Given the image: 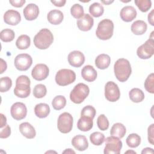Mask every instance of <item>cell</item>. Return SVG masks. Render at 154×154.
I'll use <instances>...</instances> for the list:
<instances>
[{
	"instance_id": "6da1fadb",
	"label": "cell",
	"mask_w": 154,
	"mask_h": 154,
	"mask_svg": "<svg viewBox=\"0 0 154 154\" xmlns=\"http://www.w3.org/2000/svg\"><path fill=\"white\" fill-rule=\"evenodd\" d=\"M114 72L116 78L120 82H125L129 78L131 66L129 61L125 58L118 59L114 66Z\"/></svg>"
},
{
	"instance_id": "7a4b0ae2",
	"label": "cell",
	"mask_w": 154,
	"mask_h": 154,
	"mask_svg": "<svg viewBox=\"0 0 154 154\" xmlns=\"http://www.w3.org/2000/svg\"><path fill=\"white\" fill-rule=\"evenodd\" d=\"M33 41L35 46L38 49H46L53 43L54 36L49 29L43 28L34 36Z\"/></svg>"
},
{
	"instance_id": "3957f363",
	"label": "cell",
	"mask_w": 154,
	"mask_h": 154,
	"mask_svg": "<svg viewBox=\"0 0 154 154\" xmlns=\"http://www.w3.org/2000/svg\"><path fill=\"white\" fill-rule=\"evenodd\" d=\"M31 81L26 75L19 76L16 81V87L14 89V94L20 98H26L31 93Z\"/></svg>"
},
{
	"instance_id": "277c9868",
	"label": "cell",
	"mask_w": 154,
	"mask_h": 154,
	"mask_svg": "<svg viewBox=\"0 0 154 154\" xmlns=\"http://www.w3.org/2000/svg\"><path fill=\"white\" fill-rule=\"evenodd\" d=\"M114 31V23L112 20L105 19L101 20L97 25L96 35L98 38L106 40L111 38Z\"/></svg>"
},
{
	"instance_id": "5b68a950",
	"label": "cell",
	"mask_w": 154,
	"mask_h": 154,
	"mask_svg": "<svg viewBox=\"0 0 154 154\" xmlns=\"http://www.w3.org/2000/svg\"><path fill=\"white\" fill-rule=\"evenodd\" d=\"M90 89L88 85L84 83L76 84L70 93V99L75 103H82L88 96Z\"/></svg>"
},
{
	"instance_id": "8992f818",
	"label": "cell",
	"mask_w": 154,
	"mask_h": 154,
	"mask_svg": "<svg viewBox=\"0 0 154 154\" xmlns=\"http://www.w3.org/2000/svg\"><path fill=\"white\" fill-rule=\"evenodd\" d=\"M76 79V74L72 70L63 69L57 72L55 80L60 86H66L73 83Z\"/></svg>"
},
{
	"instance_id": "52a82bcc",
	"label": "cell",
	"mask_w": 154,
	"mask_h": 154,
	"mask_svg": "<svg viewBox=\"0 0 154 154\" xmlns=\"http://www.w3.org/2000/svg\"><path fill=\"white\" fill-rule=\"evenodd\" d=\"M73 127L72 116L67 112L61 114L57 121V128L60 132L67 134L71 131Z\"/></svg>"
},
{
	"instance_id": "ba28073f",
	"label": "cell",
	"mask_w": 154,
	"mask_h": 154,
	"mask_svg": "<svg viewBox=\"0 0 154 154\" xmlns=\"http://www.w3.org/2000/svg\"><path fill=\"white\" fill-rule=\"evenodd\" d=\"M122 147V141L116 137L110 136L105 140V146L103 153L105 154H119Z\"/></svg>"
},
{
	"instance_id": "9c48e42d",
	"label": "cell",
	"mask_w": 154,
	"mask_h": 154,
	"mask_svg": "<svg viewBox=\"0 0 154 154\" xmlns=\"http://www.w3.org/2000/svg\"><path fill=\"white\" fill-rule=\"evenodd\" d=\"M154 54L153 38H149L144 43L139 46L137 51L138 57L143 60L150 58Z\"/></svg>"
},
{
	"instance_id": "30bf717a",
	"label": "cell",
	"mask_w": 154,
	"mask_h": 154,
	"mask_svg": "<svg viewBox=\"0 0 154 154\" xmlns=\"http://www.w3.org/2000/svg\"><path fill=\"white\" fill-rule=\"evenodd\" d=\"M105 96L109 102L118 100L120 96V91L118 85L112 81H108L105 86Z\"/></svg>"
},
{
	"instance_id": "8fae6325",
	"label": "cell",
	"mask_w": 154,
	"mask_h": 154,
	"mask_svg": "<svg viewBox=\"0 0 154 154\" xmlns=\"http://www.w3.org/2000/svg\"><path fill=\"white\" fill-rule=\"evenodd\" d=\"M15 67L20 71L27 70L32 65V59L31 55L27 54L17 55L14 59Z\"/></svg>"
},
{
	"instance_id": "7c38bea8",
	"label": "cell",
	"mask_w": 154,
	"mask_h": 154,
	"mask_svg": "<svg viewBox=\"0 0 154 154\" xmlns=\"http://www.w3.org/2000/svg\"><path fill=\"white\" fill-rule=\"evenodd\" d=\"M10 113L12 117L16 120H20L24 119L27 114V108L22 102H16L13 103L10 109Z\"/></svg>"
},
{
	"instance_id": "4fadbf2b",
	"label": "cell",
	"mask_w": 154,
	"mask_h": 154,
	"mask_svg": "<svg viewBox=\"0 0 154 154\" xmlns=\"http://www.w3.org/2000/svg\"><path fill=\"white\" fill-rule=\"evenodd\" d=\"M49 69L45 64H37L32 69L31 75L32 78L37 81H42L45 79L49 75Z\"/></svg>"
},
{
	"instance_id": "5bb4252c",
	"label": "cell",
	"mask_w": 154,
	"mask_h": 154,
	"mask_svg": "<svg viewBox=\"0 0 154 154\" xmlns=\"http://www.w3.org/2000/svg\"><path fill=\"white\" fill-rule=\"evenodd\" d=\"M68 62L73 67H79L85 61V57L83 53L79 51H73L68 55Z\"/></svg>"
},
{
	"instance_id": "9a60e30c",
	"label": "cell",
	"mask_w": 154,
	"mask_h": 154,
	"mask_svg": "<svg viewBox=\"0 0 154 154\" xmlns=\"http://www.w3.org/2000/svg\"><path fill=\"white\" fill-rule=\"evenodd\" d=\"M4 20L8 25H16L20 22L21 16L17 11L8 10L4 14Z\"/></svg>"
},
{
	"instance_id": "2e32d148",
	"label": "cell",
	"mask_w": 154,
	"mask_h": 154,
	"mask_svg": "<svg viewBox=\"0 0 154 154\" xmlns=\"http://www.w3.org/2000/svg\"><path fill=\"white\" fill-rule=\"evenodd\" d=\"M78 28L82 31H87L91 29L94 24L93 18L88 14L84 15L77 20Z\"/></svg>"
},
{
	"instance_id": "e0dca14e",
	"label": "cell",
	"mask_w": 154,
	"mask_h": 154,
	"mask_svg": "<svg viewBox=\"0 0 154 154\" xmlns=\"http://www.w3.org/2000/svg\"><path fill=\"white\" fill-rule=\"evenodd\" d=\"M23 13L26 20H33L38 17L39 14V8L35 4H29L24 8Z\"/></svg>"
},
{
	"instance_id": "ac0fdd59",
	"label": "cell",
	"mask_w": 154,
	"mask_h": 154,
	"mask_svg": "<svg viewBox=\"0 0 154 154\" xmlns=\"http://www.w3.org/2000/svg\"><path fill=\"white\" fill-rule=\"evenodd\" d=\"M137 14L136 10L134 7L130 5H127L122 8L120 13L121 19L126 22H129L133 20L136 17Z\"/></svg>"
},
{
	"instance_id": "d6986e66",
	"label": "cell",
	"mask_w": 154,
	"mask_h": 154,
	"mask_svg": "<svg viewBox=\"0 0 154 154\" xmlns=\"http://www.w3.org/2000/svg\"><path fill=\"white\" fill-rule=\"evenodd\" d=\"M72 146L79 151H84L88 147V143L85 136L77 135L72 140Z\"/></svg>"
},
{
	"instance_id": "ffe728a7",
	"label": "cell",
	"mask_w": 154,
	"mask_h": 154,
	"mask_svg": "<svg viewBox=\"0 0 154 154\" xmlns=\"http://www.w3.org/2000/svg\"><path fill=\"white\" fill-rule=\"evenodd\" d=\"M81 75L83 79L87 82H93L96 79L97 73L92 66L86 65L82 69Z\"/></svg>"
},
{
	"instance_id": "44dd1931",
	"label": "cell",
	"mask_w": 154,
	"mask_h": 154,
	"mask_svg": "<svg viewBox=\"0 0 154 154\" xmlns=\"http://www.w3.org/2000/svg\"><path fill=\"white\" fill-rule=\"evenodd\" d=\"M19 131L22 135L28 139L34 138L36 135L34 128L28 122H23L21 123L19 125Z\"/></svg>"
},
{
	"instance_id": "7402d4cb",
	"label": "cell",
	"mask_w": 154,
	"mask_h": 154,
	"mask_svg": "<svg viewBox=\"0 0 154 154\" xmlns=\"http://www.w3.org/2000/svg\"><path fill=\"white\" fill-rule=\"evenodd\" d=\"M64 18L63 13L59 10H52L50 11L47 15V19L48 22L52 25L60 24Z\"/></svg>"
},
{
	"instance_id": "603a6c76",
	"label": "cell",
	"mask_w": 154,
	"mask_h": 154,
	"mask_svg": "<svg viewBox=\"0 0 154 154\" xmlns=\"http://www.w3.org/2000/svg\"><path fill=\"white\" fill-rule=\"evenodd\" d=\"M93 119L85 116H81L77 123L78 129L84 132L90 131L93 128Z\"/></svg>"
},
{
	"instance_id": "cb8c5ba5",
	"label": "cell",
	"mask_w": 154,
	"mask_h": 154,
	"mask_svg": "<svg viewBox=\"0 0 154 154\" xmlns=\"http://www.w3.org/2000/svg\"><path fill=\"white\" fill-rule=\"evenodd\" d=\"M147 28L146 23L141 20H138L134 22L131 25V31L135 35H142L144 34Z\"/></svg>"
},
{
	"instance_id": "d4e9b609",
	"label": "cell",
	"mask_w": 154,
	"mask_h": 154,
	"mask_svg": "<svg viewBox=\"0 0 154 154\" xmlns=\"http://www.w3.org/2000/svg\"><path fill=\"white\" fill-rule=\"evenodd\" d=\"M111 58L110 57L105 54L99 55L95 59V65L99 69H105L110 64Z\"/></svg>"
},
{
	"instance_id": "484cf974",
	"label": "cell",
	"mask_w": 154,
	"mask_h": 154,
	"mask_svg": "<svg viewBox=\"0 0 154 154\" xmlns=\"http://www.w3.org/2000/svg\"><path fill=\"white\" fill-rule=\"evenodd\" d=\"M34 112L35 116L38 118H45L50 112L49 106L45 103L37 104L34 108Z\"/></svg>"
},
{
	"instance_id": "4316f807",
	"label": "cell",
	"mask_w": 154,
	"mask_h": 154,
	"mask_svg": "<svg viewBox=\"0 0 154 154\" xmlns=\"http://www.w3.org/2000/svg\"><path fill=\"white\" fill-rule=\"evenodd\" d=\"M126 132L125 126L120 123H114L110 131V135L118 137L119 138H122Z\"/></svg>"
},
{
	"instance_id": "83f0119b",
	"label": "cell",
	"mask_w": 154,
	"mask_h": 154,
	"mask_svg": "<svg viewBox=\"0 0 154 154\" xmlns=\"http://www.w3.org/2000/svg\"><path fill=\"white\" fill-rule=\"evenodd\" d=\"M130 99L135 103L142 102L144 99V94L143 91L138 88H134L131 90L129 93Z\"/></svg>"
},
{
	"instance_id": "f1b7e54d",
	"label": "cell",
	"mask_w": 154,
	"mask_h": 154,
	"mask_svg": "<svg viewBox=\"0 0 154 154\" xmlns=\"http://www.w3.org/2000/svg\"><path fill=\"white\" fill-rule=\"evenodd\" d=\"M31 43V40L28 35L26 34H23L20 35L16 42V45L17 48L19 49H26L28 48L30 46Z\"/></svg>"
},
{
	"instance_id": "f546056e",
	"label": "cell",
	"mask_w": 154,
	"mask_h": 154,
	"mask_svg": "<svg viewBox=\"0 0 154 154\" xmlns=\"http://www.w3.org/2000/svg\"><path fill=\"white\" fill-rule=\"evenodd\" d=\"M89 12L93 17H98L103 14L104 8L102 5H101L100 3L94 2L90 5Z\"/></svg>"
},
{
	"instance_id": "4dcf8cb0",
	"label": "cell",
	"mask_w": 154,
	"mask_h": 154,
	"mask_svg": "<svg viewBox=\"0 0 154 154\" xmlns=\"http://www.w3.org/2000/svg\"><path fill=\"white\" fill-rule=\"evenodd\" d=\"M127 145L131 148L138 147L141 143V137L137 134H131L126 138Z\"/></svg>"
},
{
	"instance_id": "1f68e13d",
	"label": "cell",
	"mask_w": 154,
	"mask_h": 154,
	"mask_svg": "<svg viewBox=\"0 0 154 154\" xmlns=\"http://www.w3.org/2000/svg\"><path fill=\"white\" fill-rule=\"evenodd\" d=\"M66 104V99L64 96L59 95L55 96L52 101V105L54 109L55 110H60L63 109Z\"/></svg>"
},
{
	"instance_id": "d6a6232c",
	"label": "cell",
	"mask_w": 154,
	"mask_h": 154,
	"mask_svg": "<svg viewBox=\"0 0 154 154\" xmlns=\"http://www.w3.org/2000/svg\"><path fill=\"white\" fill-rule=\"evenodd\" d=\"M91 143L95 146H100L105 141V135L100 132H94L90 136Z\"/></svg>"
},
{
	"instance_id": "836d02e7",
	"label": "cell",
	"mask_w": 154,
	"mask_h": 154,
	"mask_svg": "<svg viewBox=\"0 0 154 154\" xmlns=\"http://www.w3.org/2000/svg\"><path fill=\"white\" fill-rule=\"evenodd\" d=\"M14 32L9 28H6L2 30L0 32L1 40L4 42H10L14 38Z\"/></svg>"
},
{
	"instance_id": "e575fe53",
	"label": "cell",
	"mask_w": 154,
	"mask_h": 154,
	"mask_svg": "<svg viewBox=\"0 0 154 154\" xmlns=\"http://www.w3.org/2000/svg\"><path fill=\"white\" fill-rule=\"evenodd\" d=\"M70 13L76 19H80L84 15L83 7L79 4H75L70 8Z\"/></svg>"
},
{
	"instance_id": "d590c367",
	"label": "cell",
	"mask_w": 154,
	"mask_h": 154,
	"mask_svg": "<svg viewBox=\"0 0 154 154\" xmlns=\"http://www.w3.org/2000/svg\"><path fill=\"white\" fill-rule=\"evenodd\" d=\"M47 93V89L45 85L39 84L36 85L33 89V95L36 98H42L45 97Z\"/></svg>"
},
{
	"instance_id": "8d00e7d4",
	"label": "cell",
	"mask_w": 154,
	"mask_h": 154,
	"mask_svg": "<svg viewBox=\"0 0 154 154\" xmlns=\"http://www.w3.org/2000/svg\"><path fill=\"white\" fill-rule=\"evenodd\" d=\"M12 85L11 79L8 77L5 76L0 79V91L2 93L8 91Z\"/></svg>"
},
{
	"instance_id": "74e56055",
	"label": "cell",
	"mask_w": 154,
	"mask_h": 154,
	"mask_svg": "<svg viewBox=\"0 0 154 154\" xmlns=\"http://www.w3.org/2000/svg\"><path fill=\"white\" fill-rule=\"evenodd\" d=\"M135 4L142 12H147L152 6V2L150 0H135Z\"/></svg>"
},
{
	"instance_id": "f35d334b",
	"label": "cell",
	"mask_w": 154,
	"mask_h": 154,
	"mask_svg": "<svg viewBox=\"0 0 154 154\" xmlns=\"http://www.w3.org/2000/svg\"><path fill=\"white\" fill-rule=\"evenodd\" d=\"M97 125L101 131H106L109 128V121L104 114H100L97 117Z\"/></svg>"
},
{
	"instance_id": "ab89813d",
	"label": "cell",
	"mask_w": 154,
	"mask_h": 154,
	"mask_svg": "<svg viewBox=\"0 0 154 154\" xmlns=\"http://www.w3.org/2000/svg\"><path fill=\"white\" fill-rule=\"evenodd\" d=\"M154 74L150 73L144 82V87L146 90L152 94L154 93Z\"/></svg>"
},
{
	"instance_id": "60d3db41",
	"label": "cell",
	"mask_w": 154,
	"mask_h": 154,
	"mask_svg": "<svg viewBox=\"0 0 154 154\" xmlns=\"http://www.w3.org/2000/svg\"><path fill=\"white\" fill-rule=\"evenodd\" d=\"M96 112V109L93 106L91 105H87L82 108L81 112V116L88 117L93 119L95 117Z\"/></svg>"
},
{
	"instance_id": "b9f144b4",
	"label": "cell",
	"mask_w": 154,
	"mask_h": 154,
	"mask_svg": "<svg viewBox=\"0 0 154 154\" xmlns=\"http://www.w3.org/2000/svg\"><path fill=\"white\" fill-rule=\"evenodd\" d=\"M11 134V128L8 125H6L4 127L1 128L0 137L1 138H8Z\"/></svg>"
},
{
	"instance_id": "7bdbcfd3",
	"label": "cell",
	"mask_w": 154,
	"mask_h": 154,
	"mask_svg": "<svg viewBox=\"0 0 154 154\" xmlns=\"http://www.w3.org/2000/svg\"><path fill=\"white\" fill-rule=\"evenodd\" d=\"M153 130H154V124H152L147 130L148 133V141L152 144H154V138H153Z\"/></svg>"
},
{
	"instance_id": "ee69618b",
	"label": "cell",
	"mask_w": 154,
	"mask_h": 154,
	"mask_svg": "<svg viewBox=\"0 0 154 154\" xmlns=\"http://www.w3.org/2000/svg\"><path fill=\"white\" fill-rule=\"evenodd\" d=\"M10 3L15 7H21L25 3V0H10Z\"/></svg>"
},
{
	"instance_id": "f6af8a7d",
	"label": "cell",
	"mask_w": 154,
	"mask_h": 154,
	"mask_svg": "<svg viewBox=\"0 0 154 154\" xmlns=\"http://www.w3.org/2000/svg\"><path fill=\"white\" fill-rule=\"evenodd\" d=\"M55 6L56 7H63L65 5L66 1V0H58V1H51Z\"/></svg>"
},
{
	"instance_id": "bcb514c9",
	"label": "cell",
	"mask_w": 154,
	"mask_h": 154,
	"mask_svg": "<svg viewBox=\"0 0 154 154\" xmlns=\"http://www.w3.org/2000/svg\"><path fill=\"white\" fill-rule=\"evenodd\" d=\"M7 66L6 62L2 58H1V72L0 73L2 74L6 69H7Z\"/></svg>"
},
{
	"instance_id": "7dc6e473",
	"label": "cell",
	"mask_w": 154,
	"mask_h": 154,
	"mask_svg": "<svg viewBox=\"0 0 154 154\" xmlns=\"http://www.w3.org/2000/svg\"><path fill=\"white\" fill-rule=\"evenodd\" d=\"M153 12H154V10H152L150 13L148 14V21L150 23V24L152 26L154 25V22H153Z\"/></svg>"
},
{
	"instance_id": "c3c4849f",
	"label": "cell",
	"mask_w": 154,
	"mask_h": 154,
	"mask_svg": "<svg viewBox=\"0 0 154 154\" xmlns=\"http://www.w3.org/2000/svg\"><path fill=\"white\" fill-rule=\"evenodd\" d=\"M0 116H1V125H0V127L1 128L4 127V126H5L7 125V118L2 114H1Z\"/></svg>"
},
{
	"instance_id": "681fc988",
	"label": "cell",
	"mask_w": 154,
	"mask_h": 154,
	"mask_svg": "<svg viewBox=\"0 0 154 154\" xmlns=\"http://www.w3.org/2000/svg\"><path fill=\"white\" fill-rule=\"evenodd\" d=\"M153 153V150L152 148H149V147H146L145 149H144L142 152L141 153L144 154V153Z\"/></svg>"
},
{
	"instance_id": "f907efd6",
	"label": "cell",
	"mask_w": 154,
	"mask_h": 154,
	"mask_svg": "<svg viewBox=\"0 0 154 154\" xmlns=\"http://www.w3.org/2000/svg\"><path fill=\"white\" fill-rule=\"evenodd\" d=\"M63 153H75V152L73 151V150H72L71 149H67L66 150H64L63 152Z\"/></svg>"
},
{
	"instance_id": "816d5d0a",
	"label": "cell",
	"mask_w": 154,
	"mask_h": 154,
	"mask_svg": "<svg viewBox=\"0 0 154 154\" xmlns=\"http://www.w3.org/2000/svg\"><path fill=\"white\" fill-rule=\"evenodd\" d=\"M102 2H103V4H106V5H108V4H111V3H112V2H113L114 1H101Z\"/></svg>"
},
{
	"instance_id": "f5cc1de1",
	"label": "cell",
	"mask_w": 154,
	"mask_h": 154,
	"mask_svg": "<svg viewBox=\"0 0 154 154\" xmlns=\"http://www.w3.org/2000/svg\"><path fill=\"white\" fill-rule=\"evenodd\" d=\"M125 153H136V152H134V151H130V150L126 151Z\"/></svg>"
}]
</instances>
